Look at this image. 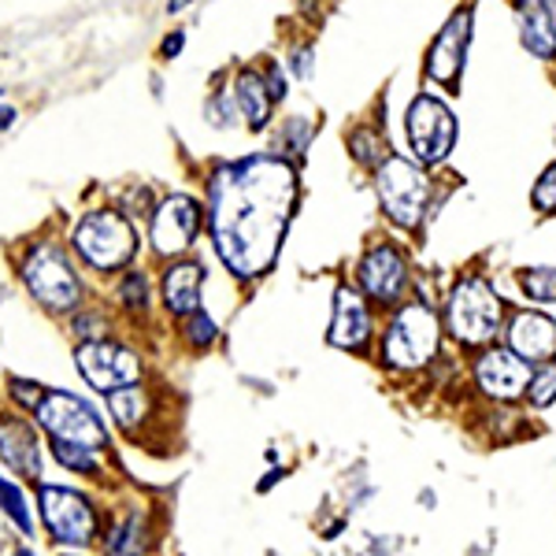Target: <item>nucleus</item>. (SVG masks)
<instances>
[{"label": "nucleus", "mask_w": 556, "mask_h": 556, "mask_svg": "<svg viewBox=\"0 0 556 556\" xmlns=\"http://www.w3.org/2000/svg\"><path fill=\"white\" fill-rule=\"evenodd\" d=\"M301 178L298 167L275 152L219 164L208 175L204 223L223 267L238 278L271 271L282 238L293 223Z\"/></svg>", "instance_id": "1"}, {"label": "nucleus", "mask_w": 556, "mask_h": 556, "mask_svg": "<svg viewBox=\"0 0 556 556\" xmlns=\"http://www.w3.org/2000/svg\"><path fill=\"white\" fill-rule=\"evenodd\" d=\"M375 178V197L379 208L393 227L401 230H419L424 219L434 212V178L427 175L424 164H416L412 156H390L371 172Z\"/></svg>", "instance_id": "2"}, {"label": "nucleus", "mask_w": 556, "mask_h": 556, "mask_svg": "<svg viewBox=\"0 0 556 556\" xmlns=\"http://www.w3.org/2000/svg\"><path fill=\"white\" fill-rule=\"evenodd\" d=\"M442 349V323L427 301H408L393 312L382 334V361L393 371H419Z\"/></svg>", "instance_id": "3"}, {"label": "nucleus", "mask_w": 556, "mask_h": 556, "mask_svg": "<svg viewBox=\"0 0 556 556\" xmlns=\"http://www.w3.org/2000/svg\"><path fill=\"white\" fill-rule=\"evenodd\" d=\"M445 327L460 345H490L505 327V301L486 278H460L445 304Z\"/></svg>", "instance_id": "4"}, {"label": "nucleus", "mask_w": 556, "mask_h": 556, "mask_svg": "<svg viewBox=\"0 0 556 556\" xmlns=\"http://www.w3.org/2000/svg\"><path fill=\"white\" fill-rule=\"evenodd\" d=\"M71 245L86 260L93 271H119L138 253V235H134L130 219L115 208L86 212L71 230Z\"/></svg>", "instance_id": "5"}, {"label": "nucleus", "mask_w": 556, "mask_h": 556, "mask_svg": "<svg viewBox=\"0 0 556 556\" xmlns=\"http://www.w3.org/2000/svg\"><path fill=\"white\" fill-rule=\"evenodd\" d=\"M405 141L408 156L424 167H438L450 160L456 146V115L453 108L434 93H416L405 108Z\"/></svg>", "instance_id": "6"}, {"label": "nucleus", "mask_w": 556, "mask_h": 556, "mask_svg": "<svg viewBox=\"0 0 556 556\" xmlns=\"http://www.w3.org/2000/svg\"><path fill=\"white\" fill-rule=\"evenodd\" d=\"M23 278H26V290L49 312H71L83 304L86 286L75 275V267H71V260L64 256L60 245H49V241L34 245L23 260Z\"/></svg>", "instance_id": "7"}, {"label": "nucleus", "mask_w": 556, "mask_h": 556, "mask_svg": "<svg viewBox=\"0 0 556 556\" xmlns=\"http://www.w3.org/2000/svg\"><path fill=\"white\" fill-rule=\"evenodd\" d=\"M34 416H38V424L52 434V442L86 445V450H97V453L108 445V427L101 424V416L93 412V405L75 397V393H64V390L45 393L41 405L34 408Z\"/></svg>", "instance_id": "8"}, {"label": "nucleus", "mask_w": 556, "mask_h": 556, "mask_svg": "<svg viewBox=\"0 0 556 556\" xmlns=\"http://www.w3.org/2000/svg\"><path fill=\"white\" fill-rule=\"evenodd\" d=\"M471 34H475V4H460L450 20H445L442 30H438V38L430 41L427 60H424L427 83L445 86L450 93L460 89V75H464V67H468Z\"/></svg>", "instance_id": "9"}, {"label": "nucleus", "mask_w": 556, "mask_h": 556, "mask_svg": "<svg viewBox=\"0 0 556 556\" xmlns=\"http://www.w3.org/2000/svg\"><path fill=\"white\" fill-rule=\"evenodd\" d=\"M204 223V204L190 193H172L152 208L149 245L156 256L175 260L193 245Z\"/></svg>", "instance_id": "10"}, {"label": "nucleus", "mask_w": 556, "mask_h": 556, "mask_svg": "<svg viewBox=\"0 0 556 556\" xmlns=\"http://www.w3.org/2000/svg\"><path fill=\"white\" fill-rule=\"evenodd\" d=\"M75 367H78V375L101 393H115V390H127V386L141 382V356L119 342H108V338L78 345Z\"/></svg>", "instance_id": "11"}, {"label": "nucleus", "mask_w": 556, "mask_h": 556, "mask_svg": "<svg viewBox=\"0 0 556 556\" xmlns=\"http://www.w3.org/2000/svg\"><path fill=\"white\" fill-rule=\"evenodd\" d=\"M38 508L41 519L49 527V534L64 545H86L97 538V513L78 490L67 486H41L38 490Z\"/></svg>", "instance_id": "12"}, {"label": "nucleus", "mask_w": 556, "mask_h": 556, "mask_svg": "<svg viewBox=\"0 0 556 556\" xmlns=\"http://www.w3.org/2000/svg\"><path fill=\"white\" fill-rule=\"evenodd\" d=\"M356 278H361V290L375 304H397L412 282V267H408L405 249L393 245V241L371 245L367 256L361 260V267H356Z\"/></svg>", "instance_id": "13"}, {"label": "nucleus", "mask_w": 556, "mask_h": 556, "mask_svg": "<svg viewBox=\"0 0 556 556\" xmlns=\"http://www.w3.org/2000/svg\"><path fill=\"white\" fill-rule=\"evenodd\" d=\"M531 364L516 356L513 349H486L475 361V386L493 401H516L531 386Z\"/></svg>", "instance_id": "14"}, {"label": "nucleus", "mask_w": 556, "mask_h": 556, "mask_svg": "<svg viewBox=\"0 0 556 556\" xmlns=\"http://www.w3.org/2000/svg\"><path fill=\"white\" fill-rule=\"evenodd\" d=\"M375 327H371V312L367 301L361 298V290L353 286H338L334 293V323H330V345L349 349V353H364L371 342Z\"/></svg>", "instance_id": "15"}, {"label": "nucleus", "mask_w": 556, "mask_h": 556, "mask_svg": "<svg viewBox=\"0 0 556 556\" xmlns=\"http://www.w3.org/2000/svg\"><path fill=\"white\" fill-rule=\"evenodd\" d=\"M508 349L523 356L527 364H549L556 361V319L545 312H519V316L505 327Z\"/></svg>", "instance_id": "16"}, {"label": "nucleus", "mask_w": 556, "mask_h": 556, "mask_svg": "<svg viewBox=\"0 0 556 556\" xmlns=\"http://www.w3.org/2000/svg\"><path fill=\"white\" fill-rule=\"evenodd\" d=\"M0 460L23 479H41V445L23 416H0Z\"/></svg>", "instance_id": "17"}, {"label": "nucleus", "mask_w": 556, "mask_h": 556, "mask_svg": "<svg viewBox=\"0 0 556 556\" xmlns=\"http://www.w3.org/2000/svg\"><path fill=\"white\" fill-rule=\"evenodd\" d=\"M201 290H204V264L197 260H175L164 271V308L172 316H193L201 312Z\"/></svg>", "instance_id": "18"}, {"label": "nucleus", "mask_w": 556, "mask_h": 556, "mask_svg": "<svg viewBox=\"0 0 556 556\" xmlns=\"http://www.w3.org/2000/svg\"><path fill=\"white\" fill-rule=\"evenodd\" d=\"M235 97H238V108H241V119L249 123V130H264L271 123V93L264 86V75L260 67H241L238 78H235Z\"/></svg>", "instance_id": "19"}, {"label": "nucleus", "mask_w": 556, "mask_h": 556, "mask_svg": "<svg viewBox=\"0 0 556 556\" xmlns=\"http://www.w3.org/2000/svg\"><path fill=\"white\" fill-rule=\"evenodd\" d=\"M519 45L531 52L534 60H556V23L534 0L519 8Z\"/></svg>", "instance_id": "20"}, {"label": "nucleus", "mask_w": 556, "mask_h": 556, "mask_svg": "<svg viewBox=\"0 0 556 556\" xmlns=\"http://www.w3.org/2000/svg\"><path fill=\"white\" fill-rule=\"evenodd\" d=\"M146 549H149V538H146V523H141L138 513L123 516L104 542L108 556H146Z\"/></svg>", "instance_id": "21"}, {"label": "nucleus", "mask_w": 556, "mask_h": 556, "mask_svg": "<svg viewBox=\"0 0 556 556\" xmlns=\"http://www.w3.org/2000/svg\"><path fill=\"white\" fill-rule=\"evenodd\" d=\"M108 412H112L115 424H119L123 430H134V427L141 424V419L149 416V393L141 390L138 382L127 386V390L108 393Z\"/></svg>", "instance_id": "22"}, {"label": "nucleus", "mask_w": 556, "mask_h": 556, "mask_svg": "<svg viewBox=\"0 0 556 556\" xmlns=\"http://www.w3.org/2000/svg\"><path fill=\"white\" fill-rule=\"evenodd\" d=\"M349 156H353L361 167H367V172H375V167H379L382 160L390 156V146H386L382 130L356 127L353 134H349Z\"/></svg>", "instance_id": "23"}, {"label": "nucleus", "mask_w": 556, "mask_h": 556, "mask_svg": "<svg viewBox=\"0 0 556 556\" xmlns=\"http://www.w3.org/2000/svg\"><path fill=\"white\" fill-rule=\"evenodd\" d=\"M519 290L534 304H556V267L553 264L523 267L519 271Z\"/></svg>", "instance_id": "24"}, {"label": "nucleus", "mask_w": 556, "mask_h": 556, "mask_svg": "<svg viewBox=\"0 0 556 556\" xmlns=\"http://www.w3.org/2000/svg\"><path fill=\"white\" fill-rule=\"evenodd\" d=\"M0 508H4V516L12 519L23 534H34V516H30V508H26L23 490L8 479H0Z\"/></svg>", "instance_id": "25"}, {"label": "nucleus", "mask_w": 556, "mask_h": 556, "mask_svg": "<svg viewBox=\"0 0 556 556\" xmlns=\"http://www.w3.org/2000/svg\"><path fill=\"white\" fill-rule=\"evenodd\" d=\"M52 456H56L64 468L78 471V475H97L101 471V460H97V450H86V445H71V442H52Z\"/></svg>", "instance_id": "26"}, {"label": "nucleus", "mask_w": 556, "mask_h": 556, "mask_svg": "<svg viewBox=\"0 0 556 556\" xmlns=\"http://www.w3.org/2000/svg\"><path fill=\"white\" fill-rule=\"evenodd\" d=\"M238 97L230 93V89H215V93L208 97V104H204V115H208V123L212 127H219V130H230V127H238Z\"/></svg>", "instance_id": "27"}, {"label": "nucleus", "mask_w": 556, "mask_h": 556, "mask_svg": "<svg viewBox=\"0 0 556 556\" xmlns=\"http://www.w3.org/2000/svg\"><path fill=\"white\" fill-rule=\"evenodd\" d=\"M527 397H531L534 408H549L556 401V361L542 364L531 375V386H527Z\"/></svg>", "instance_id": "28"}, {"label": "nucleus", "mask_w": 556, "mask_h": 556, "mask_svg": "<svg viewBox=\"0 0 556 556\" xmlns=\"http://www.w3.org/2000/svg\"><path fill=\"white\" fill-rule=\"evenodd\" d=\"M119 301L127 304L130 312H146L149 308V278L141 271H127L119 278Z\"/></svg>", "instance_id": "29"}, {"label": "nucleus", "mask_w": 556, "mask_h": 556, "mask_svg": "<svg viewBox=\"0 0 556 556\" xmlns=\"http://www.w3.org/2000/svg\"><path fill=\"white\" fill-rule=\"evenodd\" d=\"M182 334L193 349H208L215 342V334H219V327H215V319L208 312H193V316H186Z\"/></svg>", "instance_id": "30"}, {"label": "nucleus", "mask_w": 556, "mask_h": 556, "mask_svg": "<svg viewBox=\"0 0 556 556\" xmlns=\"http://www.w3.org/2000/svg\"><path fill=\"white\" fill-rule=\"evenodd\" d=\"M531 204H534L538 215H553L556 212V164H549L542 175H538V182L531 190Z\"/></svg>", "instance_id": "31"}, {"label": "nucleus", "mask_w": 556, "mask_h": 556, "mask_svg": "<svg viewBox=\"0 0 556 556\" xmlns=\"http://www.w3.org/2000/svg\"><path fill=\"white\" fill-rule=\"evenodd\" d=\"M312 134H316V127H312L304 115H293V119H286V127H282V138H286V146H290L293 156H304V152H308Z\"/></svg>", "instance_id": "32"}, {"label": "nucleus", "mask_w": 556, "mask_h": 556, "mask_svg": "<svg viewBox=\"0 0 556 556\" xmlns=\"http://www.w3.org/2000/svg\"><path fill=\"white\" fill-rule=\"evenodd\" d=\"M45 393H49V390H41L38 382H30V379H12V397L20 401V405H23L26 412H34V408H38Z\"/></svg>", "instance_id": "33"}, {"label": "nucleus", "mask_w": 556, "mask_h": 556, "mask_svg": "<svg viewBox=\"0 0 556 556\" xmlns=\"http://www.w3.org/2000/svg\"><path fill=\"white\" fill-rule=\"evenodd\" d=\"M260 75H264V86H267V93H271V101L275 104L286 101V93H290V89H286L282 67H278V64H264V67H260Z\"/></svg>", "instance_id": "34"}, {"label": "nucleus", "mask_w": 556, "mask_h": 556, "mask_svg": "<svg viewBox=\"0 0 556 556\" xmlns=\"http://www.w3.org/2000/svg\"><path fill=\"white\" fill-rule=\"evenodd\" d=\"M290 71L301 78V83H308V78H312V49H308V45H301V49L290 52Z\"/></svg>", "instance_id": "35"}, {"label": "nucleus", "mask_w": 556, "mask_h": 556, "mask_svg": "<svg viewBox=\"0 0 556 556\" xmlns=\"http://www.w3.org/2000/svg\"><path fill=\"white\" fill-rule=\"evenodd\" d=\"M75 334L86 338V342H97V338H104V319L101 316H78Z\"/></svg>", "instance_id": "36"}, {"label": "nucleus", "mask_w": 556, "mask_h": 556, "mask_svg": "<svg viewBox=\"0 0 556 556\" xmlns=\"http://www.w3.org/2000/svg\"><path fill=\"white\" fill-rule=\"evenodd\" d=\"M123 208L134 212V215H152V208H149V190H146V186H134V190H127V197H123Z\"/></svg>", "instance_id": "37"}, {"label": "nucleus", "mask_w": 556, "mask_h": 556, "mask_svg": "<svg viewBox=\"0 0 556 556\" xmlns=\"http://www.w3.org/2000/svg\"><path fill=\"white\" fill-rule=\"evenodd\" d=\"M182 45H186V34H182V30L167 34L164 45H160V56H164V60H175L178 52H182Z\"/></svg>", "instance_id": "38"}, {"label": "nucleus", "mask_w": 556, "mask_h": 556, "mask_svg": "<svg viewBox=\"0 0 556 556\" xmlns=\"http://www.w3.org/2000/svg\"><path fill=\"white\" fill-rule=\"evenodd\" d=\"M15 119H20V112L12 104H0V130H12Z\"/></svg>", "instance_id": "39"}, {"label": "nucleus", "mask_w": 556, "mask_h": 556, "mask_svg": "<svg viewBox=\"0 0 556 556\" xmlns=\"http://www.w3.org/2000/svg\"><path fill=\"white\" fill-rule=\"evenodd\" d=\"M534 4H538V8H542V12H545V15H549V20L556 23V0H534Z\"/></svg>", "instance_id": "40"}, {"label": "nucleus", "mask_w": 556, "mask_h": 556, "mask_svg": "<svg viewBox=\"0 0 556 556\" xmlns=\"http://www.w3.org/2000/svg\"><path fill=\"white\" fill-rule=\"evenodd\" d=\"M193 0H167V12L172 15H178V12H186V8H190Z\"/></svg>", "instance_id": "41"}, {"label": "nucleus", "mask_w": 556, "mask_h": 556, "mask_svg": "<svg viewBox=\"0 0 556 556\" xmlns=\"http://www.w3.org/2000/svg\"><path fill=\"white\" fill-rule=\"evenodd\" d=\"M278 479H282V471H271V475H267V479H264V482H260V490H271V486H275V482H278Z\"/></svg>", "instance_id": "42"}, {"label": "nucleus", "mask_w": 556, "mask_h": 556, "mask_svg": "<svg viewBox=\"0 0 556 556\" xmlns=\"http://www.w3.org/2000/svg\"><path fill=\"white\" fill-rule=\"evenodd\" d=\"M508 4H513V8H523V4H527V0H508Z\"/></svg>", "instance_id": "43"}, {"label": "nucleus", "mask_w": 556, "mask_h": 556, "mask_svg": "<svg viewBox=\"0 0 556 556\" xmlns=\"http://www.w3.org/2000/svg\"><path fill=\"white\" fill-rule=\"evenodd\" d=\"M15 556H34L30 549H20V553H15Z\"/></svg>", "instance_id": "44"}, {"label": "nucleus", "mask_w": 556, "mask_h": 556, "mask_svg": "<svg viewBox=\"0 0 556 556\" xmlns=\"http://www.w3.org/2000/svg\"><path fill=\"white\" fill-rule=\"evenodd\" d=\"M0 97H4V89H0Z\"/></svg>", "instance_id": "45"}]
</instances>
